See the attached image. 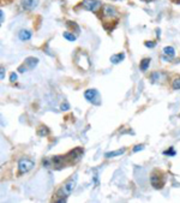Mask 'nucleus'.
Wrapping results in <instances>:
<instances>
[{
	"label": "nucleus",
	"mask_w": 180,
	"mask_h": 203,
	"mask_svg": "<svg viewBox=\"0 0 180 203\" xmlns=\"http://www.w3.org/2000/svg\"><path fill=\"white\" fill-rule=\"evenodd\" d=\"M77 180H78V174L77 173H75L73 175H71L62 185H61V188H60L59 190H58V192H57V197H59V198H57L55 200V202H66V198L72 194V191L75 190V188H76V185H77Z\"/></svg>",
	"instance_id": "1"
},
{
	"label": "nucleus",
	"mask_w": 180,
	"mask_h": 203,
	"mask_svg": "<svg viewBox=\"0 0 180 203\" xmlns=\"http://www.w3.org/2000/svg\"><path fill=\"white\" fill-rule=\"evenodd\" d=\"M150 183L151 185L155 188V189H162L166 184V179H165V175L158 172V171H155L151 175H150Z\"/></svg>",
	"instance_id": "2"
},
{
	"label": "nucleus",
	"mask_w": 180,
	"mask_h": 203,
	"mask_svg": "<svg viewBox=\"0 0 180 203\" xmlns=\"http://www.w3.org/2000/svg\"><path fill=\"white\" fill-rule=\"evenodd\" d=\"M82 155H83V149H82V148H76V149L71 150L70 153H67L66 155H64L66 165H70V164H75V162H77V161L81 159V156H82Z\"/></svg>",
	"instance_id": "3"
},
{
	"label": "nucleus",
	"mask_w": 180,
	"mask_h": 203,
	"mask_svg": "<svg viewBox=\"0 0 180 203\" xmlns=\"http://www.w3.org/2000/svg\"><path fill=\"white\" fill-rule=\"evenodd\" d=\"M84 98L88 100L89 102H91L92 105L100 106L101 105V95L96 89H88L84 92Z\"/></svg>",
	"instance_id": "4"
},
{
	"label": "nucleus",
	"mask_w": 180,
	"mask_h": 203,
	"mask_svg": "<svg viewBox=\"0 0 180 203\" xmlns=\"http://www.w3.org/2000/svg\"><path fill=\"white\" fill-rule=\"evenodd\" d=\"M102 17L103 18H108V19H114L118 18V10L115 8V6L107 4L102 6Z\"/></svg>",
	"instance_id": "5"
},
{
	"label": "nucleus",
	"mask_w": 180,
	"mask_h": 203,
	"mask_svg": "<svg viewBox=\"0 0 180 203\" xmlns=\"http://www.w3.org/2000/svg\"><path fill=\"white\" fill-rule=\"evenodd\" d=\"M82 7L87 11H91L94 13H97L98 10L101 8V2L98 0H83L82 1Z\"/></svg>",
	"instance_id": "6"
},
{
	"label": "nucleus",
	"mask_w": 180,
	"mask_h": 203,
	"mask_svg": "<svg viewBox=\"0 0 180 203\" xmlns=\"http://www.w3.org/2000/svg\"><path fill=\"white\" fill-rule=\"evenodd\" d=\"M35 164L34 161H31L29 159H21L18 161V171H19V174H23V173H27L29 172L30 169L34 168Z\"/></svg>",
	"instance_id": "7"
},
{
	"label": "nucleus",
	"mask_w": 180,
	"mask_h": 203,
	"mask_svg": "<svg viewBox=\"0 0 180 203\" xmlns=\"http://www.w3.org/2000/svg\"><path fill=\"white\" fill-rule=\"evenodd\" d=\"M38 5V0H23L22 1V7L25 11H32L34 8H36Z\"/></svg>",
	"instance_id": "8"
},
{
	"label": "nucleus",
	"mask_w": 180,
	"mask_h": 203,
	"mask_svg": "<svg viewBox=\"0 0 180 203\" xmlns=\"http://www.w3.org/2000/svg\"><path fill=\"white\" fill-rule=\"evenodd\" d=\"M23 64L25 65V68H28V70H34V68L37 66V64H38V59H37V58H34V57H28V58L24 60Z\"/></svg>",
	"instance_id": "9"
},
{
	"label": "nucleus",
	"mask_w": 180,
	"mask_h": 203,
	"mask_svg": "<svg viewBox=\"0 0 180 203\" xmlns=\"http://www.w3.org/2000/svg\"><path fill=\"white\" fill-rule=\"evenodd\" d=\"M31 36H32V33L30 30H28V29H22L18 33V38L21 41H28V40L31 38Z\"/></svg>",
	"instance_id": "10"
},
{
	"label": "nucleus",
	"mask_w": 180,
	"mask_h": 203,
	"mask_svg": "<svg viewBox=\"0 0 180 203\" xmlns=\"http://www.w3.org/2000/svg\"><path fill=\"white\" fill-rule=\"evenodd\" d=\"M126 151L125 148H121V149H118V150H114V151H108L105 154V158L107 159H111V158H115V156H119V155H122Z\"/></svg>",
	"instance_id": "11"
},
{
	"label": "nucleus",
	"mask_w": 180,
	"mask_h": 203,
	"mask_svg": "<svg viewBox=\"0 0 180 203\" xmlns=\"http://www.w3.org/2000/svg\"><path fill=\"white\" fill-rule=\"evenodd\" d=\"M162 52H163V55H167V57H169V58H173V57L175 55V49H174L172 46L165 47V48L162 49Z\"/></svg>",
	"instance_id": "12"
},
{
	"label": "nucleus",
	"mask_w": 180,
	"mask_h": 203,
	"mask_svg": "<svg viewBox=\"0 0 180 203\" xmlns=\"http://www.w3.org/2000/svg\"><path fill=\"white\" fill-rule=\"evenodd\" d=\"M124 58H125V54L124 53H119V54H114V55H112L111 57V63L112 64H119L121 60H124Z\"/></svg>",
	"instance_id": "13"
},
{
	"label": "nucleus",
	"mask_w": 180,
	"mask_h": 203,
	"mask_svg": "<svg viewBox=\"0 0 180 203\" xmlns=\"http://www.w3.org/2000/svg\"><path fill=\"white\" fill-rule=\"evenodd\" d=\"M150 62H151V59L150 58H144L142 62H141V65H139V68H141V71H147L148 68H149V65H150Z\"/></svg>",
	"instance_id": "14"
},
{
	"label": "nucleus",
	"mask_w": 180,
	"mask_h": 203,
	"mask_svg": "<svg viewBox=\"0 0 180 203\" xmlns=\"http://www.w3.org/2000/svg\"><path fill=\"white\" fill-rule=\"evenodd\" d=\"M62 36H64V38H66V40L70 41V42H73V41H76V38H77V36L75 34H72L71 32H65V33L62 34Z\"/></svg>",
	"instance_id": "15"
},
{
	"label": "nucleus",
	"mask_w": 180,
	"mask_h": 203,
	"mask_svg": "<svg viewBox=\"0 0 180 203\" xmlns=\"http://www.w3.org/2000/svg\"><path fill=\"white\" fill-rule=\"evenodd\" d=\"M37 134L38 136H42V137H45V136H48L49 135V129L47 128V126H41L40 129H38V131H37Z\"/></svg>",
	"instance_id": "16"
},
{
	"label": "nucleus",
	"mask_w": 180,
	"mask_h": 203,
	"mask_svg": "<svg viewBox=\"0 0 180 203\" xmlns=\"http://www.w3.org/2000/svg\"><path fill=\"white\" fill-rule=\"evenodd\" d=\"M160 77H161V72H158V71L152 72V73H151V76H150V78H151V82H152V83H156L157 81H160Z\"/></svg>",
	"instance_id": "17"
},
{
	"label": "nucleus",
	"mask_w": 180,
	"mask_h": 203,
	"mask_svg": "<svg viewBox=\"0 0 180 203\" xmlns=\"http://www.w3.org/2000/svg\"><path fill=\"white\" fill-rule=\"evenodd\" d=\"M172 89H174V90L180 89V77H177L172 81Z\"/></svg>",
	"instance_id": "18"
},
{
	"label": "nucleus",
	"mask_w": 180,
	"mask_h": 203,
	"mask_svg": "<svg viewBox=\"0 0 180 203\" xmlns=\"http://www.w3.org/2000/svg\"><path fill=\"white\" fill-rule=\"evenodd\" d=\"M66 25H67V27H70L71 29H75L77 34L79 33V27H78V25H77L75 22H66Z\"/></svg>",
	"instance_id": "19"
},
{
	"label": "nucleus",
	"mask_w": 180,
	"mask_h": 203,
	"mask_svg": "<svg viewBox=\"0 0 180 203\" xmlns=\"http://www.w3.org/2000/svg\"><path fill=\"white\" fill-rule=\"evenodd\" d=\"M163 154H165V155H168V156H174V155H175V150H174L173 147H171L168 150L163 151Z\"/></svg>",
	"instance_id": "20"
},
{
	"label": "nucleus",
	"mask_w": 180,
	"mask_h": 203,
	"mask_svg": "<svg viewBox=\"0 0 180 203\" xmlns=\"http://www.w3.org/2000/svg\"><path fill=\"white\" fill-rule=\"evenodd\" d=\"M144 149V144H137L133 149H132V151L133 153H137V151H141V150H143Z\"/></svg>",
	"instance_id": "21"
},
{
	"label": "nucleus",
	"mask_w": 180,
	"mask_h": 203,
	"mask_svg": "<svg viewBox=\"0 0 180 203\" xmlns=\"http://www.w3.org/2000/svg\"><path fill=\"white\" fill-rule=\"evenodd\" d=\"M144 46L148 47V48H154L156 46V42H152V41H145L144 42Z\"/></svg>",
	"instance_id": "22"
},
{
	"label": "nucleus",
	"mask_w": 180,
	"mask_h": 203,
	"mask_svg": "<svg viewBox=\"0 0 180 203\" xmlns=\"http://www.w3.org/2000/svg\"><path fill=\"white\" fill-rule=\"evenodd\" d=\"M60 108H61L62 111H67V109H70V105H68L67 102H64V103H61Z\"/></svg>",
	"instance_id": "23"
},
{
	"label": "nucleus",
	"mask_w": 180,
	"mask_h": 203,
	"mask_svg": "<svg viewBox=\"0 0 180 203\" xmlns=\"http://www.w3.org/2000/svg\"><path fill=\"white\" fill-rule=\"evenodd\" d=\"M10 81H11V82H16V81H17V73L12 72V73L10 75Z\"/></svg>",
	"instance_id": "24"
},
{
	"label": "nucleus",
	"mask_w": 180,
	"mask_h": 203,
	"mask_svg": "<svg viewBox=\"0 0 180 203\" xmlns=\"http://www.w3.org/2000/svg\"><path fill=\"white\" fill-rule=\"evenodd\" d=\"M0 78L1 79L5 78V70H4V68H1V70H0Z\"/></svg>",
	"instance_id": "25"
},
{
	"label": "nucleus",
	"mask_w": 180,
	"mask_h": 203,
	"mask_svg": "<svg viewBox=\"0 0 180 203\" xmlns=\"http://www.w3.org/2000/svg\"><path fill=\"white\" fill-rule=\"evenodd\" d=\"M0 22L4 23V11H2V10L0 11Z\"/></svg>",
	"instance_id": "26"
},
{
	"label": "nucleus",
	"mask_w": 180,
	"mask_h": 203,
	"mask_svg": "<svg viewBox=\"0 0 180 203\" xmlns=\"http://www.w3.org/2000/svg\"><path fill=\"white\" fill-rule=\"evenodd\" d=\"M143 1H145V2H150V1H154V0H143Z\"/></svg>",
	"instance_id": "27"
},
{
	"label": "nucleus",
	"mask_w": 180,
	"mask_h": 203,
	"mask_svg": "<svg viewBox=\"0 0 180 203\" xmlns=\"http://www.w3.org/2000/svg\"><path fill=\"white\" fill-rule=\"evenodd\" d=\"M175 1H177V2H180V0H175Z\"/></svg>",
	"instance_id": "28"
},
{
	"label": "nucleus",
	"mask_w": 180,
	"mask_h": 203,
	"mask_svg": "<svg viewBox=\"0 0 180 203\" xmlns=\"http://www.w3.org/2000/svg\"><path fill=\"white\" fill-rule=\"evenodd\" d=\"M114 1H117V0H114Z\"/></svg>",
	"instance_id": "29"
}]
</instances>
